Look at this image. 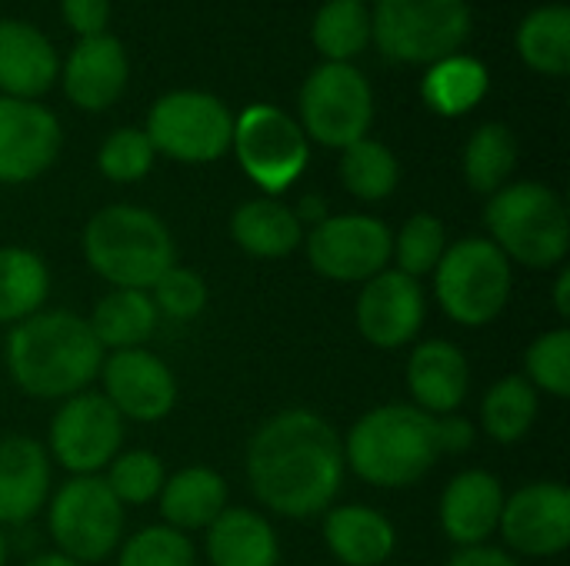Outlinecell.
<instances>
[{"mask_svg": "<svg viewBox=\"0 0 570 566\" xmlns=\"http://www.w3.org/2000/svg\"><path fill=\"white\" fill-rule=\"evenodd\" d=\"M341 183L351 197L377 203L387 200L401 183V163L381 140H357L341 150Z\"/></svg>", "mask_w": 570, "mask_h": 566, "instance_id": "obj_34", "label": "cell"}, {"mask_svg": "<svg viewBox=\"0 0 570 566\" xmlns=\"http://www.w3.org/2000/svg\"><path fill=\"white\" fill-rule=\"evenodd\" d=\"M301 130L321 147L344 150L367 137L374 120V90L354 63H321L301 87Z\"/></svg>", "mask_w": 570, "mask_h": 566, "instance_id": "obj_11", "label": "cell"}, {"mask_svg": "<svg viewBox=\"0 0 570 566\" xmlns=\"http://www.w3.org/2000/svg\"><path fill=\"white\" fill-rule=\"evenodd\" d=\"M394 234L371 214H327L304 237L317 277L334 284H367L391 264Z\"/></svg>", "mask_w": 570, "mask_h": 566, "instance_id": "obj_13", "label": "cell"}, {"mask_svg": "<svg viewBox=\"0 0 570 566\" xmlns=\"http://www.w3.org/2000/svg\"><path fill=\"white\" fill-rule=\"evenodd\" d=\"M50 297V270L27 247H0V324H20L43 310Z\"/></svg>", "mask_w": 570, "mask_h": 566, "instance_id": "obj_29", "label": "cell"}, {"mask_svg": "<svg viewBox=\"0 0 570 566\" xmlns=\"http://www.w3.org/2000/svg\"><path fill=\"white\" fill-rule=\"evenodd\" d=\"M100 384L107 404L124 417L137 424H157L164 420L177 404V377L174 370L150 350H114L104 354L100 364Z\"/></svg>", "mask_w": 570, "mask_h": 566, "instance_id": "obj_15", "label": "cell"}, {"mask_svg": "<svg viewBox=\"0 0 570 566\" xmlns=\"http://www.w3.org/2000/svg\"><path fill=\"white\" fill-rule=\"evenodd\" d=\"M144 133L177 163H214L230 150L234 113L207 90H170L154 100Z\"/></svg>", "mask_w": 570, "mask_h": 566, "instance_id": "obj_10", "label": "cell"}, {"mask_svg": "<svg viewBox=\"0 0 570 566\" xmlns=\"http://www.w3.org/2000/svg\"><path fill=\"white\" fill-rule=\"evenodd\" d=\"M538 410L541 394L521 374H508L481 400V430L494 444H518L538 424Z\"/></svg>", "mask_w": 570, "mask_h": 566, "instance_id": "obj_32", "label": "cell"}, {"mask_svg": "<svg viewBox=\"0 0 570 566\" xmlns=\"http://www.w3.org/2000/svg\"><path fill=\"white\" fill-rule=\"evenodd\" d=\"M10 380L37 400H67L97 380L104 350L87 317L73 310H40L10 327L3 340Z\"/></svg>", "mask_w": 570, "mask_h": 566, "instance_id": "obj_2", "label": "cell"}, {"mask_svg": "<svg viewBox=\"0 0 570 566\" xmlns=\"http://www.w3.org/2000/svg\"><path fill=\"white\" fill-rule=\"evenodd\" d=\"M157 510L164 524L180 534L207 530L227 510V484L210 467H184L164 480Z\"/></svg>", "mask_w": 570, "mask_h": 566, "instance_id": "obj_25", "label": "cell"}, {"mask_svg": "<svg viewBox=\"0 0 570 566\" xmlns=\"http://www.w3.org/2000/svg\"><path fill=\"white\" fill-rule=\"evenodd\" d=\"M491 87L488 67L471 53H451L428 67L421 80V97L438 117H464L471 113Z\"/></svg>", "mask_w": 570, "mask_h": 566, "instance_id": "obj_28", "label": "cell"}, {"mask_svg": "<svg viewBox=\"0 0 570 566\" xmlns=\"http://www.w3.org/2000/svg\"><path fill=\"white\" fill-rule=\"evenodd\" d=\"M518 167V137L508 123H481L468 143H464V157H461V170L464 180L474 193H498L504 183H511V173Z\"/></svg>", "mask_w": 570, "mask_h": 566, "instance_id": "obj_30", "label": "cell"}, {"mask_svg": "<svg viewBox=\"0 0 570 566\" xmlns=\"http://www.w3.org/2000/svg\"><path fill=\"white\" fill-rule=\"evenodd\" d=\"M124 447V417L97 390H80L60 400L50 430L47 457L70 477H97Z\"/></svg>", "mask_w": 570, "mask_h": 566, "instance_id": "obj_12", "label": "cell"}, {"mask_svg": "<svg viewBox=\"0 0 570 566\" xmlns=\"http://www.w3.org/2000/svg\"><path fill=\"white\" fill-rule=\"evenodd\" d=\"M23 566H80V564H73L70 557H63V554H37V557H30L27 564Z\"/></svg>", "mask_w": 570, "mask_h": 566, "instance_id": "obj_46", "label": "cell"}, {"mask_svg": "<svg viewBox=\"0 0 570 566\" xmlns=\"http://www.w3.org/2000/svg\"><path fill=\"white\" fill-rule=\"evenodd\" d=\"M230 237L247 257L281 260L304 244V224L297 220L294 207L281 203L277 197H254L234 210Z\"/></svg>", "mask_w": 570, "mask_h": 566, "instance_id": "obj_26", "label": "cell"}, {"mask_svg": "<svg viewBox=\"0 0 570 566\" xmlns=\"http://www.w3.org/2000/svg\"><path fill=\"white\" fill-rule=\"evenodd\" d=\"M471 33L468 0H377L371 43L394 63H438Z\"/></svg>", "mask_w": 570, "mask_h": 566, "instance_id": "obj_7", "label": "cell"}, {"mask_svg": "<svg viewBox=\"0 0 570 566\" xmlns=\"http://www.w3.org/2000/svg\"><path fill=\"white\" fill-rule=\"evenodd\" d=\"M147 294H150V300H154V307H157L160 317L180 320V324L200 317L204 307H207V297H210L204 277L194 274V270H187V267H177V264Z\"/></svg>", "mask_w": 570, "mask_h": 566, "instance_id": "obj_40", "label": "cell"}, {"mask_svg": "<svg viewBox=\"0 0 570 566\" xmlns=\"http://www.w3.org/2000/svg\"><path fill=\"white\" fill-rule=\"evenodd\" d=\"M514 290V264L488 240L464 237L448 244L434 267V294L441 310L461 327H488L501 317Z\"/></svg>", "mask_w": 570, "mask_h": 566, "instance_id": "obj_6", "label": "cell"}, {"mask_svg": "<svg viewBox=\"0 0 570 566\" xmlns=\"http://www.w3.org/2000/svg\"><path fill=\"white\" fill-rule=\"evenodd\" d=\"M504 497L508 494L491 470H461L458 477H451L438 504L444 537L461 550L488 544L498 534Z\"/></svg>", "mask_w": 570, "mask_h": 566, "instance_id": "obj_19", "label": "cell"}, {"mask_svg": "<svg viewBox=\"0 0 570 566\" xmlns=\"http://www.w3.org/2000/svg\"><path fill=\"white\" fill-rule=\"evenodd\" d=\"M157 150L140 127H120L107 133L97 150V167L110 183H137L154 170Z\"/></svg>", "mask_w": 570, "mask_h": 566, "instance_id": "obj_39", "label": "cell"}, {"mask_svg": "<svg viewBox=\"0 0 570 566\" xmlns=\"http://www.w3.org/2000/svg\"><path fill=\"white\" fill-rule=\"evenodd\" d=\"M448 566H521V564H518V557H511L508 550L491 547V544H481V547H464V550H458Z\"/></svg>", "mask_w": 570, "mask_h": 566, "instance_id": "obj_43", "label": "cell"}, {"mask_svg": "<svg viewBox=\"0 0 570 566\" xmlns=\"http://www.w3.org/2000/svg\"><path fill=\"white\" fill-rule=\"evenodd\" d=\"M538 394L568 397L570 394V330L554 327L531 340L521 374Z\"/></svg>", "mask_w": 570, "mask_h": 566, "instance_id": "obj_38", "label": "cell"}, {"mask_svg": "<svg viewBox=\"0 0 570 566\" xmlns=\"http://www.w3.org/2000/svg\"><path fill=\"white\" fill-rule=\"evenodd\" d=\"M324 544L344 566H384L397 550V530L381 510L344 504L324 514Z\"/></svg>", "mask_w": 570, "mask_h": 566, "instance_id": "obj_23", "label": "cell"}, {"mask_svg": "<svg viewBox=\"0 0 570 566\" xmlns=\"http://www.w3.org/2000/svg\"><path fill=\"white\" fill-rule=\"evenodd\" d=\"M444 250H448V230H444V224L434 214H414L394 234L391 260H394V270L421 280V277L434 274V267L441 264Z\"/></svg>", "mask_w": 570, "mask_h": 566, "instance_id": "obj_35", "label": "cell"}, {"mask_svg": "<svg viewBox=\"0 0 570 566\" xmlns=\"http://www.w3.org/2000/svg\"><path fill=\"white\" fill-rule=\"evenodd\" d=\"M87 267L117 290H150L174 264L177 247L170 227L147 207H100L80 234Z\"/></svg>", "mask_w": 570, "mask_h": 566, "instance_id": "obj_4", "label": "cell"}, {"mask_svg": "<svg viewBox=\"0 0 570 566\" xmlns=\"http://www.w3.org/2000/svg\"><path fill=\"white\" fill-rule=\"evenodd\" d=\"M518 53L531 70L564 77L570 70V7L544 3L531 10L518 27Z\"/></svg>", "mask_w": 570, "mask_h": 566, "instance_id": "obj_31", "label": "cell"}, {"mask_svg": "<svg viewBox=\"0 0 570 566\" xmlns=\"http://www.w3.org/2000/svg\"><path fill=\"white\" fill-rule=\"evenodd\" d=\"M60 77L57 47L23 20H0V97L37 100Z\"/></svg>", "mask_w": 570, "mask_h": 566, "instance_id": "obj_22", "label": "cell"}, {"mask_svg": "<svg viewBox=\"0 0 570 566\" xmlns=\"http://www.w3.org/2000/svg\"><path fill=\"white\" fill-rule=\"evenodd\" d=\"M311 40L324 63H351L371 43V10L364 0H327L321 3Z\"/></svg>", "mask_w": 570, "mask_h": 566, "instance_id": "obj_33", "label": "cell"}, {"mask_svg": "<svg viewBox=\"0 0 570 566\" xmlns=\"http://www.w3.org/2000/svg\"><path fill=\"white\" fill-rule=\"evenodd\" d=\"M498 534L518 557H558L570 547V494L564 484L534 480L504 497Z\"/></svg>", "mask_w": 570, "mask_h": 566, "instance_id": "obj_14", "label": "cell"}, {"mask_svg": "<svg viewBox=\"0 0 570 566\" xmlns=\"http://www.w3.org/2000/svg\"><path fill=\"white\" fill-rule=\"evenodd\" d=\"M60 13L77 37H97L107 33L110 0H60Z\"/></svg>", "mask_w": 570, "mask_h": 566, "instance_id": "obj_41", "label": "cell"}, {"mask_svg": "<svg viewBox=\"0 0 570 566\" xmlns=\"http://www.w3.org/2000/svg\"><path fill=\"white\" fill-rule=\"evenodd\" d=\"M47 534L57 554L90 566L117 554L124 540V507L104 477H70L47 507Z\"/></svg>", "mask_w": 570, "mask_h": 566, "instance_id": "obj_8", "label": "cell"}, {"mask_svg": "<svg viewBox=\"0 0 570 566\" xmlns=\"http://www.w3.org/2000/svg\"><path fill=\"white\" fill-rule=\"evenodd\" d=\"M117 566H197V550L187 534L154 524L120 540Z\"/></svg>", "mask_w": 570, "mask_h": 566, "instance_id": "obj_37", "label": "cell"}, {"mask_svg": "<svg viewBox=\"0 0 570 566\" xmlns=\"http://www.w3.org/2000/svg\"><path fill=\"white\" fill-rule=\"evenodd\" d=\"M204 534L210 566H277L281 560L277 534L257 510L227 507Z\"/></svg>", "mask_w": 570, "mask_h": 566, "instance_id": "obj_24", "label": "cell"}, {"mask_svg": "<svg viewBox=\"0 0 570 566\" xmlns=\"http://www.w3.org/2000/svg\"><path fill=\"white\" fill-rule=\"evenodd\" d=\"M474 424L468 417H458V414H448V417H438V447H441V457L448 454H464L474 447Z\"/></svg>", "mask_w": 570, "mask_h": 566, "instance_id": "obj_42", "label": "cell"}, {"mask_svg": "<svg viewBox=\"0 0 570 566\" xmlns=\"http://www.w3.org/2000/svg\"><path fill=\"white\" fill-rule=\"evenodd\" d=\"M167 480L164 460L154 450H124L107 464L104 484L120 500V507H144L157 500L160 487Z\"/></svg>", "mask_w": 570, "mask_h": 566, "instance_id": "obj_36", "label": "cell"}, {"mask_svg": "<svg viewBox=\"0 0 570 566\" xmlns=\"http://www.w3.org/2000/svg\"><path fill=\"white\" fill-rule=\"evenodd\" d=\"M294 214H297V220H301V224L317 227V224L327 217V207H324V200H321V197H304V200H301V207H297Z\"/></svg>", "mask_w": 570, "mask_h": 566, "instance_id": "obj_44", "label": "cell"}, {"mask_svg": "<svg viewBox=\"0 0 570 566\" xmlns=\"http://www.w3.org/2000/svg\"><path fill=\"white\" fill-rule=\"evenodd\" d=\"M428 317V300L421 280L401 270H381L367 284H361L354 320L361 337L377 350H401L407 347Z\"/></svg>", "mask_w": 570, "mask_h": 566, "instance_id": "obj_16", "label": "cell"}, {"mask_svg": "<svg viewBox=\"0 0 570 566\" xmlns=\"http://www.w3.org/2000/svg\"><path fill=\"white\" fill-rule=\"evenodd\" d=\"M7 557H10V540H7V534L0 527V566H7Z\"/></svg>", "mask_w": 570, "mask_h": 566, "instance_id": "obj_47", "label": "cell"}, {"mask_svg": "<svg viewBox=\"0 0 570 566\" xmlns=\"http://www.w3.org/2000/svg\"><path fill=\"white\" fill-rule=\"evenodd\" d=\"M554 310H558V317H570V274L568 270H561L558 274V284H554Z\"/></svg>", "mask_w": 570, "mask_h": 566, "instance_id": "obj_45", "label": "cell"}, {"mask_svg": "<svg viewBox=\"0 0 570 566\" xmlns=\"http://www.w3.org/2000/svg\"><path fill=\"white\" fill-rule=\"evenodd\" d=\"M247 484L261 507L287 520H307L331 510L344 484V440L331 420L291 407L267 417L244 457Z\"/></svg>", "mask_w": 570, "mask_h": 566, "instance_id": "obj_1", "label": "cell"}, {"mask_svg": "<svg viewBox=\"0 0 570 566\" xmlns=\"http://www.w3.org/2000/svg\"><path fill=\"white\" fill-rule=\"evenodd\" d=\"M441 460L438 417L414 404H384L367 410L344 437V467L381 490L421 484Z\"/></svg>", "mask_w": 570, "mask_h": 566, "instance_id": "obj_3", "label": "cell"}, {"mask_svg": "<svg viewBox=\"0 0 570 566\" xmlns=\"http://www.w3.org/2000/svg\"><path fill=\"white\" fill-rule=\"evenodd\" d=\"M87 324H90V334L100 344V350L114 354V350L144 347L154 337V330L160 324V314H157L147 290H117V287H110V294H104L97 300Z\"/></svg>", "mask_w": 570, "mask_h": 566, "instance_id": "obj_27", "label": "cell"}, {"mask_svg": "<svg viewBox=\"0 0 570 566\" xmlns=\"http://www.w3.org/2000/svg\"><path fill=\"white\" fill-rule=\"evenodd\" d=\"M50 497V457L40 440L0 437V527L30 524Z\"/></svg>", "mask_w": 570, "mask_h": 566, "instance_id": "obj_21", "label": "cell"}, {"mask_svg": "<svg viewBox=\"0 0 570 566\" xmlns=\"http://www.w3.org/2000/svg\"><path fill=\"white\" fill-rule=\"evenodd\" d=\"M488 240L531 270L561 267L570 250V214L558 190L538 180H511L488 197Z\"/></svg>", "mask_w": 570, "mask_h": 566, "instance_id": "obj_5", "label": "cell"}, {"mask_svg": "<svg viewBox=\"0 0 570 566\" xmlns=\"http://www.w3.org/2000/svg\"><path fill=\"white\" fill-rule=\"evenodd\" d=\"M407 390L417 410L431 417L458 414L471 390V364L451 340H424L407 357Z\"/></svg>", "mask_w": 570, "mask_h": 566, "instance_id": "obj_20", "label": "cell"}, {"mask_svg": "<svg viewBox=\"0 0 570 566\" xmlns=\"http://www.w3.org/2000/svg\"><path fill=\"white\" fill-rule=\"evenodd\" d=\"M60 73H63L67 100L80 110L100 113L120 100L130 77V60L117 37L97 33L77 40Z\"/></svg>", "mask_w": 570, "mask_h": 566, "instance_id": "obj_18", "label": "cell"}, {"mask_svg": "<svg viewBox=\"0 0 570 566\" xmlns=\"http://www.w3.org/2000/svg\"><path fill=\"white\" fill-rule=\"evenodd\" d=\"M230 150L240 170L267 197L291 190L311 163L307 133L291 113L274 103H250L240 117H234Z\"/></svg>", "mask_w": 570, "mask_h": 566, "instance_id": "obj_9", "label": "cell"}, {"mask_svg": "<svg viewBox=\"0 0 570 566\" xmlns=\"http://www.w3.org/2000/svg\"><path fill=\"white\" fill-rule=\"evenodd\" d=\"M63 130L37 100L0 97V183H30L60 153Z\"/></svg>", "mask_w": 570, "mask_h": 566, "instance_id": "obj_17", "label": "cell"}]
</instances>
